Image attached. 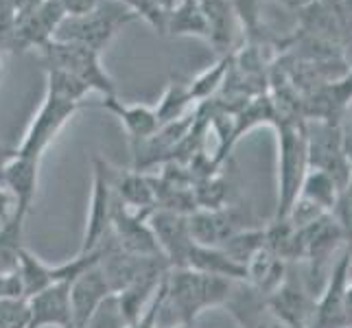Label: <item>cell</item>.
<instances>
[{
	"instance_id": "obj_1",
	"label": "cell",
	"mask_w": 352,
	"mask_h": 328,
	"mask_svg": "<svg viewBox=\"0 0 352 328\" xmlns=\"http://www.w3.org/2000/svg\"><path fill=\"white\" fill-rule=\"evenodd\" d=\"M234 283L221 276L197 270H168L164 278V305L177 318V324H195L201 313L223 307Z\"/></svg>"
},
{
	"instance_id": "obj_2",
	"label": "cell",
	"mask_w": 352,
	"mask_h": 328,
	"mask_svg": "<svg viewBox=\"0 0 352 328\" xmlns=\"http://www.w3.org/2000/svg\"><path fill=\"white\" fill-rule=\"evenodd\" d=\"M138 20V14L120 0H103L94 11L77 18H64L55 31L57 42H70L92 48L101 53L110 44L118 31H123L129 22Z\"/></svg>"
},
{
	"instance_id": "obj_3",
	"label": "cell",
	"mask_w": 352,
	"mask_h": 328,
	"mask_svg": "<svg viewBox=\"0 0 352 328\" xmlns=\"http://www.w3.org/2000/svg\"><path fill=\"white\" fill-rule=\"evenodd\" d=\"M40 57L46 70H59L77 79L90 92H101L103 96L114 94V81L101 66V53L92 48L51 40L40 48Z\"/></svg>"
},
{
	"instance_id": "obj_4",
	"label": "cell",
	"mask_w": 352,
	"mask_h": 328,
	"mask_svg": "<svg viewBox=\"0 0 352 328\" xmlns=\"http://www.w3.org/2000/svg\"><path fill=\"white\" fill-rule=\"evenodd\" d=\"M278 168H280V188H278L276 219H285L294 206L302 182L309 171L307 155V123H283L278 127Z\"/></svg>"
},
{
	"instance_id": "obj_5",
	"label": "cell",
	"mask_w": 352,
	"mask_h": 328,
	"mask_svg": "<svg viewBox=\"0 0 352 328\" xmlns=\"http://www.w3.org/2000/svg\"><path fill=\"white\" fill-rule=\"evenodd\" d=\"M307 155L309 168L322 171L337 182V186L346 190L352 177V164L344 147L342 127L337 120L313 118L307 123Z\"/></svg>"
},
{
	"instance_id": "obj_6",
	"label": "cell",
	"mask_w": 352,
	"mask_h": 328,
	"mask_svg": "<svg viewBox=\"0 0 352 328\" xmlns=\"http://www.w3.org/2000/svg\"><path fill=\"white\" fill-rule=\"evenodd\" d=\"M92 171V197H90V215L86 223V232L79 254L96 252L105 241L112 237V215L116 206V193L112 184V166L101 157H94Z\"/></svg>"
},
{
	"instance_id": "obj_7",
	"label": "cell",
	"mask_w": 352,
	"mask_h": 328,
	"mask_svg": "<svg viewBox=\"0 0 352 328\" xmlns=\"http://www.w3.org/2000/svg\"><path fill=\"white\" fill-rule=\"evenodd\" d=\"M64 11L57 5V0H42V3L31 9L29 14L18 18L14 31L0 42V51H11V53H22L29 48H40L46 46L55 38L57 27L64 20Z\"/></svg>"
},
{
	"instance_id": "obj_8",
	"label": "cell",
	"mask_w": 352,
	"mask_h": 328,
	"mask_svg": "<svg viewBox=\"0 0 352 328\" xmlns=\"http://www.w3.org/2000/svg\"><path fill=\"white\" fill-rule=\"evenodd\" d=\"M250 212L243 206L228 204L223 208L214 210H195L188 215V230L190 237L195 239L199 245L221 248L232 237L245 232L254 228L250 226Z\"/></svg>"
},
{
	"instance_id": "obj_9",
	"label": "cell",
	"mask_w": 352,
	"mask_h": 328,
	"mask_svg": "<svg viewBox=\"0 0 352 328\" xmlns=\"http://www.w3.org/2000/svg\"><path fill=\"white\" fill-rule=\"evenodd\" d=\"M265 300L278 318L291 328H313L318 298L311 294L305 278L287 274L285 283Z\"/></svg>"
},
{
	"instance_id": "obj_10",
	"label": "cell",
	"mask_w": 352,
	"mask_h": 328,
	"mask_svg": "<svg viewBox=\"0 0 352 328\" xmlns=\"http://www.w3.org/2000/svg\"><path fill=\"white\" fill-rule=\"evenodd\" d=\"M149 226L153 230L157 245H160L162 256L166 259L168 267L171 270L186 267V256L192 243H195L188 230V217L168 210H153L149 215Z\"/></svg>"
},
{
	"instance_id": "obj_11",
	"label": "cell",
	"mask_w": 352,
	"mask_h": 328,
	"mask_svg": "<svg viewBox=\"0 0 352 328\" xmlns=\"http://www.w3.org/2000/svg\"><path fill=\"white\" fill-rule=\"evenodd\" d=\"M223 309L232 315L239 328H291L270 309L265 296L245 283H234Z\"/></svg>"
},
{
	"instance_id": "obj_12",
	"label": "cell",
	"mask_w": 352,
	"mask_h": 328,
	"mask_svg": "<svg viewBox=\"0 0 352 328\" xmlns=\"http://www.w3.org/2000/svg\"><path fill=\"white\" fill-rule=\"evenodd\" d=\"M29 328H68L72 324L70 283H57L27 298Z\"/></svg>"
},
{
	"instance_id": "obj_13",
	"label": "cell",
	"mask_w": 352,
	"mask_h": 328,
	"mask_svg": "<svg viewBox=\"0 0 352 328\" xmlns=\"http://www.w3.org/2000/svg\"><path fill=\"white\" fill-rule=\"evenodd\" d=\"M112 296L105 276L99 267V261L83 270L70 283V305H72V324L88 322L103 302Z\"/></svg>"
},
{
	"instance_id": "obj_14",
	"label": "cell",
	"mask_w": 352,
	"mask_h": 328,
	"mask_svg": "<svg viewBox=\"0 0 352 328\" xmlns=\"http://www.w3.org/2000/svg\"><path fill=\"white\" fill-rule=\"evenodd\" d=\"M38 173L40 162L31 160V157L18 155L16 149L9 155L3 168V184L11 190V195L16 197L18 210L22 215H29L35 193H38Z\"/></svg>"
},
{
	"instance_id": "obj_15",
	"label": "cell",
	"mask_w": 352,
	"mask_h": 328,
	"mask_svg": "<svg viewBox=\"0 0 352 328\" xmlns=\"http://www.w3.org/2000/svg\"><path fill=\"white\" fill-rule=\"evenodd\" d=\"M287 274H289V263L278 256L272 248L261 245L245 263V281L243 283L256 289L258 294L267 298L285 283Z\"/></svg>"
},
{
	"instance_id": "obj_16",
	"label": "cell",
	"mask_w": 352,
	"mask_h": 328,
	"mask_svg": "<svg viewBox=\"0 0 352 328\" xmlns=\"http://www.w3.org/2000/svg\"><path fill=\"white\" fill-rule=\"evenodd\" d=\"M201 14L208 27V42L217 53L228 57L236 35V14L228 0H199Z\"/></svg>"
},
{
	"instance_id": "obj_17",
	"label": "cell",
	"mask_w": 352,
	"mask_h": 328,
	"mask_svg": "<svg viewBox=\"0 0 352 328\" xmlns=\"http://www.w3.org/2000/svg\"><path fill=\"white\" fill-rule=\"evenodd\" d=\"M101 107L107 109V112H112L120 123H123L133 144H140L142 140H147L149 136H153V133L160 129V120H157V114L153 107L125 105L123 101H118L114 94L105 96Z\"/></svg>"
},
{
	"instance_id": "obj_18",
	"label": "cell",
	"mask_w": 352,
	"mask_h": 328,
	"mask_svg": "<svg viewBox=\"0 0 352 328\" xmlns=\"http://www.w3.org/2000/svg\"><path fill=\"white\" fill-rule=\"evenodd\" d=\"M166 31L171 35H195V38L208 40V27H206L199 0H177L164 14L162 33Z\"/></svg>"
},
{
	"instance_id": "obj_19",
	"label": "cell",
	"mask_w": 352,
	"mask_h": 328,
	"mask_svg": "<svg viewBox=\"0 0 352 328\" xmlns=\"http://www.w3.org/2000/svg\"><path fill=\"white\" fill-rule=\"evenodd\" d=\"M27 215L16 212L7 223H0V276H16L20 252L24 250L22 232Z\"/></svg>"
},
{
	"instance_id": "obj_20",
	"label": "cell",
	"mask_w": 352,
	"mask_h": 328,
	"mask_svg": "<svg viewBox=\"0 0 352 328\" xmlns=\"http://www.w3.org/2000/svg\"><path fill=\"white\" fill-rule=\"evenodd\" d=\"M190 103H192V96H190L188 83L171 81L164 96H162L160 105L153 107V109L157 114V120H160V125H166V123H175V120L184 118Z\"/></svg>"
},
{
	"instance_id": "obj_21",
	"label": "cell",
	"mask_w": 352,
	"mask_h": 328,
	"mask_svg": "<svg viewBox=\"0 0 352 328\" xmlns=\"http://www.w3.org/2000/svg\"><path fill=\"white\" fill-rule=\"evenodd\" d=\"M68 328H127L123 313L118 309V302L114 296L107 298L103 305L96 309V313L83 324H70Z\"/></svg>"
},
{
	"instance_id": "obj_22",
	"label": "cell",
	"mask_w": 352,
	"mask_h": 328,
	"mask_svg": "<svg viewBox=\"0 0 352 328\" xmlns=\"http://www.w3.org/2000/svg\"><path fill=\"white\" fill-rule=\"evenodd\" d=\"M0 328H29L27 298H0Z\"/></svg>"
},
{
	"instance_id": "obj_23",
	"label": "cell",
	"mask_w": 352,
	"mask_h": 328,
	"mask_svg": "<svg viewBox=\"0 0 352 328\" xmlns=\"http://www.w3.org/2000/svg\"><path fill=\"white\" fill-rule=\"evenodd\" d=\"M228 57H221L219 64H214L212 70H206L204 75H199L195 81H190V96L192 101H201L206 96H210L217 88H219V83L223 81L226 77V70H228Z\"/></svg>"
},
{
	"instance_id": "obj_24",
	"label": "cell",
	"mask_w": 352,
	"mask_h": 328,
	"mask_svg": "<svg viewBox=\"0 0 352 328\" xmlns=\"http://www.w3.org/2000/svg\"><path fill=\"white\" fill-rule=\"evenodd\" d=\"M232 5L236 18L243 22V27H248L254 31L258 27V18H261V0H228Z\"/></svg>"
},
{
	"instance_id": "obj_25",
	"label": "cell",
	"mask_w": 352,
	"mask_h": 328,
	"mask_svg": "<svg viewBox=\"0 0 352 328\" xmlns=\"http://www.w3.org/2000/svg\"><path fill=\"white\" fill-rule=\"evenodd\" d=\"M103 0H57V5L62 7L66 18H77V16H86L90 11H94Z\"/></svg>"
},
{
	"instance_id": "obj_26",
	"label": "cell",
	"mask_w": 352,
	"mask_h": 328,
	"mask_svg": "<svg viewBox=\"0 0 352 328\" xmlns=\"http://www.w3.org/2000/svg\"><path fill=\"white\" fill-rule=\"evenodd\" d=\"M16 212H20L16 197L11 195V190L0 182V223H7Z\"/></svg>"
},
{
	"instance_id": "obj_27",
	"label": "cell",
	"mask_w": 352,
	"mask_h": 328,
	"mask_svg": "<svg viewBox=\"0 0 352 328\" xmlns=\"http://www.w3.org/2000/svg\"><path fill=\"white\" fill-rule=\"evenodd\" d=\"M276 5H283L289 11H307L309 7H313L318 0H272Z\"/></svg>"
},
{
	"instance_id": "obj_28",
	"label": "cell",
	"mask_w": 352,
	"mask_h": 328,
	"mask_svg": "<svg viewBox=\"0 0 352 328\" xmlns=\"http://www.w3.org/2000/svg\"><path fill=\"white\" fill-rule=\"evenodd\" d=\"M339 22L352 31V0H342V9H339Z\"/></svg>"
},
{
	"instance_id": "obj_29",
	"label": "cell",
	"mask_w": 352,
	"mask_h": 328,
	"mask_svg": "<svg viewBox=\"0 0 352 328\" xmlns=\"http://www.w3.org/2000/svg\"><path fill=\"white\" fill-rule=\"evenodd\" d=\"M315 5H320L326 11H331V14H335L337 20H339V9H342V0H318Z\"/></svg>"
},
{
	"instance_id": "obj_30",
	"label": "cell",
	"mask_w": 352,
	"mask_h": 328,
	"mask_svg": "<svg viewBox=\"0 0 352 328\" xmlns=\"http://www.w3.org/2000/svg\"><path fill=\"white\" fill-rule=\"evenodd\" d=\"M14 153V149H7L0 144V182H3V168H5V162L9 160V155Z\"/></svg>"
},
{
	"instance_id": "obj_31",
	"label": "cell",
	"mask_w": 352,
	"mask_h": 328,
	"mask_svg": "<svg viewBox=\"0 0 352 328\" xmlns=\"http://www.w3.org/2000/svg\"><path fill=\"white\" fill-rule=\"evenodd\" d=\"M171 328H195V324H175Z\"/></svg>"
},
{
	"instance_id": "obj_32",
	"label": "cell",
	"mask_w": 352,
	"mask_h": 328,
	"mask_svg": "<svg viewBox=\"0 0 352 328\" xmlns=\"http://www.w3.org/2000/svg\"><path fill=\"white\" fill-rule=\"evenodd\" d=\"M0 57H3V51H0ZM0 77H3V59H0Z\"/></svg>"
}]
</instances>
